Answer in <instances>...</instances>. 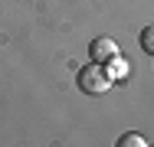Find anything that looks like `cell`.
Listing matches in <instances>:
<instances>
[{
  "mask_svg": "<svg viewBox=\"0 0 154 147\" xmlns=\"http://www.w3.org/2000/svg\"><path fill=\"white\" fill-rule=\"evenodd\" d=\"M89 56H92V62H112L118 56V43L108 39V36H95L89 43Z\"/></svg>",
  "mask_w": 154,
  "mask_h": 147,
  "instance_id": "obj_2",
  "label": "cell"
},
{
  "mask_svg": "<svg viewBox=\"0 0 154 147\" xmlns=\"http://www.w3.org/2000/svg\"><path fill=\"white\" fill-rule=\"evenodd\" d=\"M141 49H144L148 56H154V26H144V29H141Z\"/></svg>",
  "mask_w": 154,
  "mask_h": 147,
  "instance_id": "obj_3",
  "label": "cell"
},
{
  "mask_svg": "<svg viewBox=\"0 0 154 147\" xmlns=\"http://www.w3.org/2000/svg\"><path fill=\"white\" fill-rule=\"evenodd\" d=\"M75 82H79V88H82L85 95H105V92L112 88V72H108L102 62H89V65L79 69Z\"/></svg>",
  "mask_w": 154,
  "mask_h": 147,
  "instance_id": "obj_1",
  "label": "cell"
},
{
  "mask_svg": "<svg viewBox=\"0 0 154 147\" xmlns=\"http://www.w3.org/2000/svg\"><path fill=\"white\" fill-rule=\"evenodd\" d=\"M148 141L141 137V134H125L122 141H118V147H144Z\"/></svg>",
  "mask_w": 154,
  "mask_h": 147,
  "instance_id": "obj_4",
  "label": "cell"
}]
</instances>
